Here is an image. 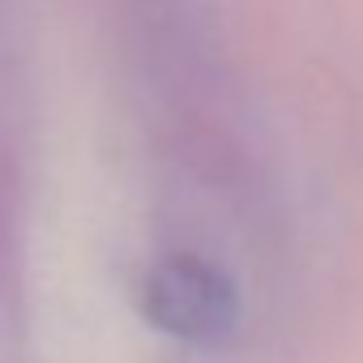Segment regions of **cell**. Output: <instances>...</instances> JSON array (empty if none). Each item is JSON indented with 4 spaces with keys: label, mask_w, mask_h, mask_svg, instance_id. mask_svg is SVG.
<instances>
[{
    "label": "cell",
    "mask_w": 363,
    "mask_h": 363,
    "mask_svg": "<svg viewBox=\"0 0 363 363\" xmlns=\"http://www.w3.org/2000/svg\"><path fill=\"white\" fill-rule=\"evenodd\" d=\"M145 312L158 329L184 342H227L240 320L235 286L197 257H167L145 282Z\"/></svg>",
    "instance_id": "obj_1"
}]
</instances>
